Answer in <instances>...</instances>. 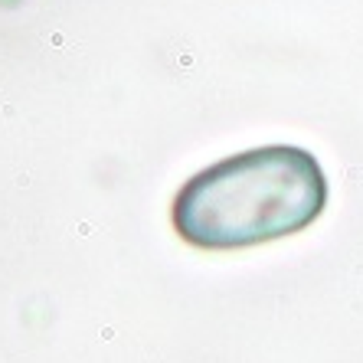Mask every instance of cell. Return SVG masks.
I'll use <instances>...</instances> for the list:
<instances>
[{"instance_id": "obj_1", "label": "cell", "mask_w": 363, "mask_h": 363, "mask_svg": "<svg viewBox=\"0 0 363 363\" xmlns=\"http://www.w3.org/2000/svg\"><path fill=\"white\" fill-rule=\"evenodd\" d=\"M328 206L311 151L269 144L200 170L174 196V229L196 249H249L308 229Z\"/></svg>"}]
</instances>
